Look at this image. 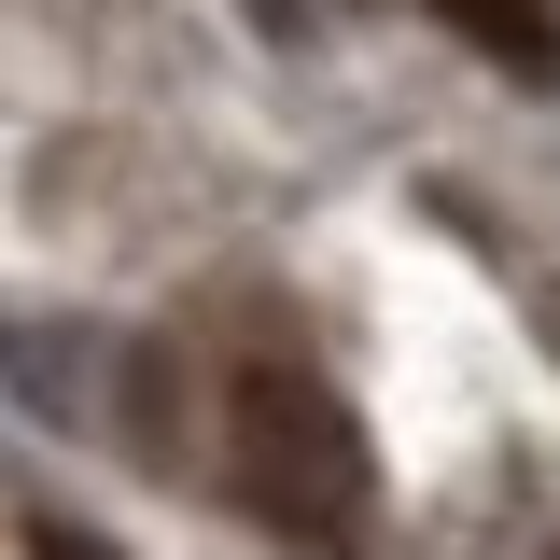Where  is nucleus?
I'll return each mask as SVG.
<instances>
[{
  "label": "nucleus",
  "mask_w": 560,
  "mask_h": 560,
  "mask_svg": "<svg viewBox=\"0 0 560 560\" xmlns=\"http://www.w3.org/2000/svg\"><path fill=\"white\" fill-rule=\"evenodd\" d=\"M224 477L280 560H378V448L308 350L224 364Z\"/></svg>",
  "instance_id": "obj_1"
},
{
  "label": "nucleus",
  "mask_w": 560,
  "mask_h": 560,
  "mask_svg": "<svg viewBox=\"0 0 560 560\" xmlns=\"http://www.w3.org/2000/svg\"><path fill=\"white\" fill-rule=\"evenodd\" d=\"M448 43H477L490 70H518V84H547L560 70V28H547V0H420Z\"/></svg>",
  "instance_id": "obj_2"
},
{
  "label": "nucleus",
  "mask_w": 560,
  "mask_h": 560,
  "mask_svg": "<svg viewBox=\"0 0 560 560\" xmlns=\"http://www.w3.org/2000/svg\"><path fill=\"white\" fill-rule=\"evenodd\" d=\"M28 560H98V547H84V533H28Z\"/></svg>",
  "instance_id": "obj_3"
}]
</instances>
